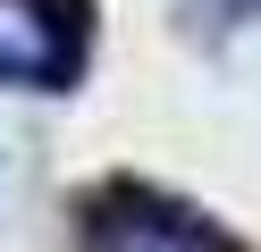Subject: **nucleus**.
<instances>
[{"label": "nucleus", "mask_w": 261, "mask_h": 252, "mask_svg": "<svg viewBox=\"0 0 261 252\" xmlns=\"http://www.w3.org/2000/svg\"><path fill=\"white\" fill-rule=\"evenodd\" d=\"M85 252H244V244L194 202L143 177H110L101 193H85Z\"/></svg>", "instance_id": "obj_1"}, {"label": "nucleus", "mask_w": 261, "mask_h": 252, "mask_svg": "<svg viewBox=\"0 0 261 252\" xmlns=\"http://www.w3.org/2000/svg\"><path fill=\"white\" fill-rule=\"evenodd\" d=\"M93 59V0H0V84L68 93Z\"/></svg>", "instance_id": "obj_2"}]
</instances>
